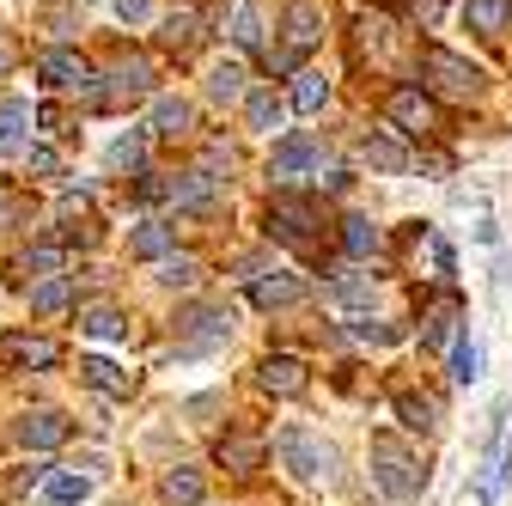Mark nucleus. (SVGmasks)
Segmentation results:
<instances>
[{
    "instance_id": "nucleus-26",
    "label": "nucleus",
    "mask_w": 512,
    "mask_h": 506,
    "mask_svg": "<svg viewBox=\"0 0 512 506\" xmlns=\"http://www.w3.org/2000/svg\"><path fill=\"white\" fill-rule=\"evenodd\" d=\"M86 494H92V476H74V470H61V476L43 482V500H55V506H80Z\"/></svg>"
},
{
    "instance_id": "nucleus-30",
    "label": "nucleus",
    "mask_w": 512,
    "mask_h": 506,
    "mask_svg": "<svg viewBox=\"0 0 512 506\" xmlns=\"http://www.w3.org/2000/svg\"><path fill=\"white\" fill-rule=\"evenodd\" d=\"M452 378H458V385H476V378H482V348L470 336L452 342Z\"/></svg>"
},
{
    "instance_id": "nucleus-23",
    "label": "nucleus",
    "mask_w": 512,
    "mask_h": 506,
    "mask_svg": "<svg viewBox=\"0 0 512 506\" xmlns=\"http://www.w3.org/2000/svg\"><path fill=\"white\" fill-rule=\"evenodd\" d=\"M238 49H256L263 43V7H256V0H238L232 7V31H226Z\"/></svg>"
},
{
    "instance_id": "nucleus-11",
    "label": "nucleus",
    "mask_w": 512,
    "mask_h": 506,
    "mask_svg": "<svg viewBox=\"0 0 512 506\" xmlns=\"http://www.w3.org/2000/svg\"><path fill=\"white\" fill-rule=\"evenodd\" d=\"M147 92H153V68H147V61H116L110 86H98L92 104H104V98H147Z\"/></svg>"
},
{
    "instance_id": "nucleus-3",
    "label": "nucleus",
    "mask_w": 512,
    "mask_h": 506,
    "mask_svg": "<svg viewBox=\"0 0 512 506\" xmlns=\"http://www.w3.org/2000/svg\"><path fill=\"white\" fill-rule=\"evenodd\" d=\"M37 80L55 86V92H86V98H98V74L86 68V55H74V49H43L37 55Z\"/></svg>"
},
{
    "instance_id": "nucleus-40",
    "label": "nucleus",
    "mask_w": 512,
    "mask_h": 506,
    "mask_svg": "<svg viewBox=\"0 0 512 506\" xmlns=\"http://www.w3.org/2000/svg\"><path fill=\"white\" fill-rule=\"evenodd\" d=\"M317 189H330V196H342V189H348V171H317Z\"/></svg>"
},
{
    "instance_id": "nucleus-24",
    "label": "nucleus",
    "mask_w": 512,
    "mask_h": 506,
    "mask_svg": "<svg viewBox=\"0 0 512 506\" xmlns=\"http://www.w3.org/2000/svg\"><path fill=\"white\" fill-rule=\"evenodd\" d=\"M128 250H135V257H153V263H165V257H171V226H159V220H141V226H135V238H128Z\"/></svg>"
},
{
    "instance_id": "nucleus-1",
    "label": "nucleus",
    "mask_w": 512,
    "mask_h": 506,
    "mask_svg": "<svg viewBox=\"0 0 512 506\" xmlns=\"http://www.w3.org/2000/svg\"><path fill=\"white\" fill-rule=\"evenodd\" d=\"M372 482L391 500H415L421 494V470L409 464V452L397 446V439H372Z\"/></svg>"
},
{
    "instance_id": "nucleus-32",
    "label": "nucleus",
    "mask_w": 512,
    "mask_h": 506,
    "mask_svg": "<svg viewBox=\"0 0 512 506\" xmlns=\"http://www.w3.org/2000/svg\"><path fill=\"white\" fill-rule=\"evenodd\" d=\"M324 98H330V86H324V74H299L293 80V110H324Z\"/></svg>"
},
{
    "instance_id": "nucleus-4",
    "label": "nucleus",
    "mask_w": 512,
    "mask_h": 506,
    "mask_svg": "<svg viewBox=\"0 0 512 506\" xmlns=\"http://www.w3.org/2000/svg\"><path fill=\"white\" fill-rule=\"evenodd\" d=\"M421 68L433 74L439 92H452V98H470V92H482V80H488L476 61H464V55H452V49H427V55H421Z\"/></svg>"
},
{
    "instance_id": "nucleus-38",
    "label": "nucleus",
    "mask_w": 512,
    "mask_h": 506,
    "mask_svg": "<svg viewBox=\"0 0 512 506\" xmlns=\"http://www.w3.org/2000/svg\"><path fill=\"white\" fill-rule=\"evenodd\" d=\"M25 165H31L37 177H55V171H61V159H55V147H25Z\"/></svg>"
},
{
    "instance_id": "nucleus-17",
    "label": "nucleus",
    "mask_w": 512,
    "mask_h": 506,
    "mask_svg": "<svg viewBox=\"0 0 512 506\" xmlns=\"http://www.w3.org/2000/svg\"><path fill=\"white\" fill-rule=\"evenodd\" d=\"M506 19H512V0H464V25L482 37H500Z\"/></svg>"
},
{
    "instance_id": "nucleus-15",
    "label": "nucleus",
    "mask_w": 512,
    "mask_h": 506,
    "mask_svg": "<svg viewBox=\"0 0 512 506\" xmlns=\"http://www.w3.org/2000/svg\"><path fill=\"white\" fill-rule=\"evenodd\" d=\"M250 299L263 305V311H275V305L305 299V281H299V275H256V281H250Z\"/></svg>"
},
{
    "instance_id": "nucleus-16",
    "label": "nucleus",
    "mask_w": 512,
    "mask_h": 506,
    "mask_svg": "<svg viewBox=\"0 0 512 506\" xmlns=\"http://www.w3.org/2000/svg\"><path fill=\"white\" fill-rule=\"evenodd\" d=\"M220 464H226L232 476H250L256 464H263V439H250V433H226V439H220Z\"/></svg>"
},
{
    "instance_id": "nucleus-41",
    "label": "nucleus",
    "mask_w": 512,
    "mask_h": 506,
    "mask_svg": "<svg viewBox=\"0 0 512 506\" xmlns=\"http://www.w3.org/2000/svg\"><path fill=\"white\" fill-rule=\"evenodd\" d=\"M7 61H13V49H7V43H0V68H7Z\"/></svg>"
},
{
    "instance_id": "nucleus-35",
    "label": "nucleus",
    "mask_w": 512,
    "mask_h": 506,
    "mask_svg": "<svg viewBox=\"0 0 512 506\" xmlns=\"http://www.w3.org/2000/svg\"><path fill=\"white\" fill-rule=\"evenodd\" d=\"M397 415H403L409 433H427V427H433V403H421V397H409V391L397 397Z\"/></svg>"
},
{
    "instance_id": "nucleus-8",
    "label": "nucleus",
    "mask_w": 512,
    "mask_h": 506,
    "mask_svg": "<svg viewBox=\"0 0 512 506\" xmlns=\"http://www.w3.org/2000/svg\"><path fill=\"white\" fill-rule=\"evenodd\" d=\"M299 171H324V141L317 135H287L281 147H275V159H269V177H299Z\"/></svg>"
},
{
    "instance_id": "nucleus-36",
    "label": "nucleus",
    "mask_w": 512,
    "mask_h": 506,
    "mask_svg": "<svg viewBox=\"0 0 512 506\" xmlns=\"http://www.w3.org/2000/svg\"><path fill=\"white\" fill-rule=\"evenodd\" d=\"M196 275H202L196 257H165V263H159V281H165V287H196Z\"/></svg>"
},
{
    "instance_id": "nucleus-7",
    "label": "nucleus",
    "mask_w": 512,
    "mask_h": 506,
    "mask_svg": "<svg viewBox=\"0 0 512 506\" xmlns=\"http://www.w3.org/2000/svg\"><path fill=\"white\" fill-rule=\"evenodd\" d=\"M317 37H324V13H317L311 0H293L287 7V49L275 55V68H299V55L317 49Z\"/></svg>"
},
{
    "instance_id": "nucleus-6",
    "label": "nucleus",
    "mask_w": 512,
    "mask_h": 506,
    "mask_svg": "<svg viewBox=\"0 0 512 506\" xmlns=\"http://www.w3.org/2000/svg\"><path fill=\"white\" fill-rule=\"evenodd\" d=\"M177 330L189 336L177 354H208V348H220L226 342V330H232V318H226V311L220 305H189L183 311V318H177Z\"/></svg>"
},
{
    "instance_id": "nucleus-18",
    "label": "nucleus",
    "mask_w": 512,
    "mask_h": 506,
    "mask_svg": "<svg viewBox=\"0 0 512 506\" xmlns=\"http://www.w3.org/2000/svg\"><path fill=\"white\" fill-rule=\"evenodd\" d=\"M80 330H86L92 342H122V336H128V318H122L116 305H86V311H80Z\"/></svg>"
},
{
    "instance_id": "nucleus-20",
    "label": "nucleus",
    "mask_w": 512,
    "mask_h": 506,
    "mask_svg": "<svg viewBox=\"0 0 512 506\" xmlns=\"http://www.w3.org/2000/svg\"><path fill=\"white\" fill-rule=\"evenodd\" d=\"M360 159H366L372 171H403V165H409V153H403L397 135H366V141H360Z\"/></svg>"
},
{
    "instance_id": "nucleus-19",
    "label": "nucleus",
    "mask_w": 512,
    "mask_h": 506,
    "mask_svg": "<svg viewBox=\"0 0 512 506\" xmlns=\"http://www.w3.org/2000/svg\"><path fill=\"white\" fill-rule=\"evenodd\" d=\"M189 122H196V110H189L183 98H153V135L177 141V135H189Z\"/></svg>"
},
{
    "instance_id": "nucleus-5",
    "label": "nucleus",
    "mask_w": 512,
    "mask_h": 506,
    "mask_svg": "<svg viewBox=\"0 0 512 506\" xmlns=\"http://www.w3.org/2000/svg\"><path fill=\"white\" fill-rule=\"evenodd\" d=\"M311 226H317V202H311V196H275V202H269V238H281V244H311Z\"/></svg>"
},
{
    "instance_id": "nucleus-21",
    "label": "nucleus",
    "mask_w": 512,
    "mask_h": 506,
    "mask_svg": "<svg viewBox=\"0 0 512 506\" xmlns=\"http://www.w3.org/2000/svg\"><path fill=\"white\" fill-rule=\"evenodd\" d=\"M80 378H86L92 391H104V397H128V391H135V385H128V372H116V366H110V360H98V354H92V360H80Z\"/></svg>"
},
{
    "instance_id": "nucleus-34",
    "label": "nucleus",
    "mask_w": 512,
    "mask_h": 506,
    "mask_svg": "<svg viewBox=\"0 0 512 506\" xmlns=\"http://www.w3.org/2000/svg\"><path fill=\"white\" fill-rule=\"evenodd\" d=\"M68 299H74L68 275H49V281H43V287L31 293V305H37V311H61V305H68Z\"/></svg>"
},
{
    "instance_id": "nucleus-22",
    "label": "nucleus",
    "mask_w": 512,
    "mask_h": 506,
    "mask_svg": "<svg viewBox=\"0 0 512 506\" xmlns=\"http://www.w3.org/2000/svg\"><path fill=\"white\" fill-rule=\"evenodd\" d=\"M55 342L49 336H7V360L13 366H55Z\"/></svg>"
},
{
    "instance_id": "nucleus-2",
    "label": "nucleus",
    "mask_w": 512,
    "mask_h": 506,
    "mask_svg": "<svg viewBox=\"0 0 512 506\" xmlns=\"http://www.w3.org/2000/svg\"><path fill=\"white\" fill-rule=\"evenodd\" d=\"M275 452H281V464H287L293 482H317V476H324V464H330V452H317V439H311L305 421H287V427H281Z\"/></svg>"
},
{
    "instance_id": "nucleus-31",
    "label": "nucleus",
    "mask_w": 512,
    "mask_h": 506,
    "mask_svg": "<svg viewBox=\"0 0 512 506\" xmlns=\"http://www.w3.org/2000/svg\"><path fill=\"white\" fill-rule=\"evenodd\" d=\"M165 500L171 506H202V476L196 470H171L165 476Z\"/></svg>"
},
{
    "instance_id": "nucleus-10",
    "label": "nucleus",
    "mask_w": 512,
    "mask_h": 506,
    "mask_svg": "<svg viewBox=\"0 0 512 506\" xmlns=\"http://www.w3.org/2000/svg\"><path fill=\"white\" fill-rule=\"evenodd\" d=\"M165 196H171L183 214H208V208L220 202V177H214V171H183V177L165 189Z\"/></svg>"
},
{
    "instance_id": "nucleus-37",
    "label": "nucleus",
    "mask_w": 512,
    "mask_h": 506,
    "mask_svg": "<svg viewBox=\"0 0 512 506\" xmlns=\"http://www.w3.org/2000/svg\"><path fill=\"white\" fill-rule=\"evenodd\" d=\"M159 43H165V49H189V43H196V19H189V13H171L165 31H159Z\"/></svg>"
},
{
    "instance_id": "nucleus-33",
    "label": "nucleus",
    "mask_w": 512,
    "mask_h": 506,
    "mask_svg": "<svg viewBox=\"0 0 512 506\" xmlns=\"http://www.w3.org/2000/svg\"><path fill=\"white\" fill-rule=\"evenodd\" d=\"M141 159H147V135H122V141L110 147V165H116V171H141Z\"/></svg>"
},
{
    "instance_id": "nucleus-29",
    "label": "nucleus",
    "mask_w": 512,
    "mask_h": 506,
    "mask_svg": "<svg viewBox=\"0 0 512 506\" xmlns=\"http://www.w3.org/2000/svg\"><path fill=\"white\" fill-rule=\"evenodd\" d=\"M244 116H250V129L275 135V129H281V98H275V92H250V98H244Z\"/></svg>"
},
{
    "instance_id": "nucleus-14",
    "label": "nucleus",
    "mask_w": 512,
    "mask_h": 506,
    "mask_svg": "<svg viewBox=\"0 0 512 506\" xmlns=\"http://www.w3.org/2000/svg\"><path fill=\"white\" fill-rule=\"evenodd\" d=\"M263 391H269V397H299V391H305V366H299L293 354L263 360Z\"/></svg>"
},
{
    "instance_id": "nucleus-12",
    "label": "nucleus",
    "mask_w": 512,
    "mask_h": 506,
    "mask_svg": "<svg viewBox=\"0 0 512 506\" xmlns=\"http://www.w3.org/2000/svg\"><path fill=\"white\" fill-rule=\"evenodd\" d=\"M19 439H25L31 452H55L61 439H68V421H61L55 409H37V415H25V421H19Z\"/></svg>"
},
{
    "instance_id": "nucleus-13",
    "label": "nucleus",
    "mask_w": 512,
    "mask_h": 506,
    "mask_svg": "<svg viewBox=\"0 0 512 506\" xmlns=\"http://www.w3.org/2000/svg\"><path fill=\"white\" fill-rule=\"evenodd\" d=\"M25 122H31V104L25 98H0V159L25 153Z\"/></svg>"
},
{
    "instance_id": "nucleus-27",
    "label": "nucleus",
    "mask_w": 512,
    "mask_h": 506,
    "mask_svg": "<svg viewBox=\"0 0 512 506\" xmlns=\"http://www.w3.org/2000/svg\"><path fill=\"white\" fill-rule=\"evenodd\" d=\"M342 250H348V257H372V250H378V226L366 214H348L342 220Z\"/></svg>"
},
{
    "instance_id": "nucleus-39",
    "label": "nucleus",
    "mask_w": 512,
    "mask_h": 506,
    "mask_svg": "<svg viewBox=\"0 0 512 506\" xmlns=\"http://www.w3.org/2000/svg\"><path fill=\"white\" fill-rule=\"evenodd\" d=\"M116 19L122 25H147L153 19V0H116Z\"/></svg>"
},
{
    "instance_id": "nucleus-25",
    "label": "nucleus",
    "mask_w": 512,
    "mask_h": 506,
    "mask_svg": "<svg viewBox=\"0 0 512 506\" xmlns=\"http://www.w3.org/2000/svg\"><path fill=\"white\" fill-rule=\"evenodd\" d=\"M208 98L214 104L244 98V68H238V61H214V68H208Z\"/></svg>"
},
{
    "instance_id": "nucleus-28",
    "label": "nucleus",
    "mask_w": 512,
    "mask_h": 506,
    "mask_svg": "<svg viewBox=\"0 0 512 506\" xmlns=\"http://www.w3.org/2000/svg\"><path fill=\"white\" fill-rule=\"evenodd\" d=\"M324 299H330V305H372V281H366V275H348V269H342V275H336V281L324 287Z\"/></svg>"
},
{
    "instance_id": "nucleus-9",
    "label": "nucleus",
    "mask_w": 512,
    "mask_h": 506,
    "mask_svg": "<svg viewBox=\"0 0 512 506\" xmlns=\"http://www.w3.org/2000/svg\"><path fill=\"white\" fill-rule=\"evenodd\" d=\"M391 122L403 135H433V98L421 86H397L391 92Z\"/></svg>"
}]
</instances>
